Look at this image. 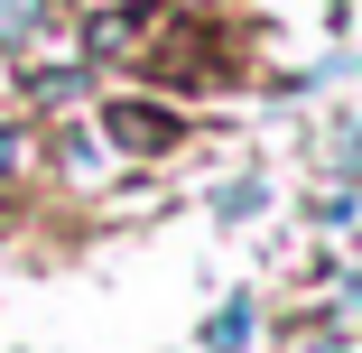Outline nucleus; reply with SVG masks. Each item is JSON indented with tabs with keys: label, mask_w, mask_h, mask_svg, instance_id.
<instances>
[{
	"label": "nucleus",
	"mask_w": 362,
	"mask_h": 353,
	"mask_svg": "<svg viewBox=\"0 0 362 353\" xmlns=\"http://www.w3.org/2000/svg\"><path fill=\"white\" fill-rule=\"evenodd\" d=\"M112 139L149 158V149H168V139H177V121H168L158 103H112Z\"/></svg>",
	"instance_id": "f257e3e1"
},
{
	"label": "nucleus",
	"mask_w": 362,
	"mask_h": 353,
	"mask_svg": "<svg viewBox=\"0 0 362 353\" xmlns=\"http://www.w3.org/2000/svg\"><path fill=\"white\" fill-rule=\"evenodd\" d=\"M56 19V0H0V47H19V37H37Z\"/></svg>",
	"instance_id": "f03ea898"
},
{
	"label": "nucleus",
	"mask_w": 362,
	"mask_h": 353,
	"mask_svg": "<svg viewBox=\"0 0 362 353\" xmlns=\"http://www.w3.org/2000/svg\"><path fill=\"white\" fill-rule=\"evenodd\" d=\"M242 335H251V307H242V298H233V307H223V316H214V325H204V344H214V353H233V344H242Z\"/></svg>",
	"instance_id": "7ed1b4c3"
},
{
	"label": "nucleus",
	"mask_w": 362,
	"mask_h": 353,
	"mask_svg": "<svg viewBox=\"0 0 362 353\" xmlns=\"http://www.w3.org/2000/svg\"><path fill=\"white\" fill-rule=\"evenodd\" d=\"M19 149H28V139H19V130H0V168H19Z\"/></svg>",
	"instance_id": "20e7f679"
}]
</instances>
